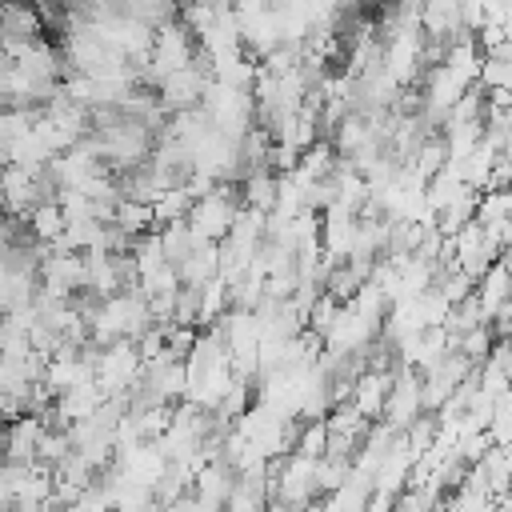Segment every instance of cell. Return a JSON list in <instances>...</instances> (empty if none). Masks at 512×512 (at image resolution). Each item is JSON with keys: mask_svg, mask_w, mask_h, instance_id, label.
<instances>
[{"mask_svg": "<svg viewBox=\"0 0 512 512\" xmlns=\"http://www.w3.org/2000/svg\"><path fill=\"white\" fill-rule=\"evenodd\" d=\"M236 216H240V204L232 200V192H228V188H212L208 196L192 200V208H188V220H184V224L192 228V236H196V240L216 244V240H228V232H232Z\"/></svg>", "mask_w": 512, "mask_h": 512, "instance_id": "obj_1", "label": "cell"}, {"mask_svg": "<svg viewBox=\"0 0 512 512\" xmlns=\"http://www.w3.org/2000/svg\"><path fill=\"white\" fill-rule=\"evenodd\" d=\"M28 228H32V236L44 240V244H56V240L64 236V212H60L56 196L32 208V224H28Z\"/></svg>", "mask_w": 512, "mask_h": 512, "instance_id": "obj_2", "label": "cell"}, {"mask_svg": "<svg viewBox=\"0 0 512 512\" xmlns=\"http://www.w3.org/2000/svg\"><path fill=\"white\" fill-rule=\"evenodd\" d=\"M424 24H428L432 36H444L448 28L460 24V8H456V4H448V8H444V4H440V8H428V12H424Z\"/></svg>", "mask_w": 512, "mask_h": 512, "instance_id": "obj_3", "label": "cell"}]
</instances>
